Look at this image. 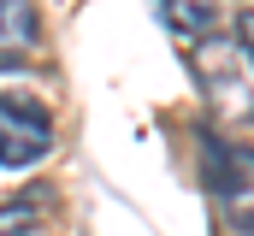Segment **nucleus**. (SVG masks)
I'll use <instances>...</instances> for the list:
<instances>
[{
	"instance_id": "obj_3",
	"label": "nucleus",
	"mask_w": 254,
	"mask_h": 236,
	"mask_svg": "<svg viewBox=\"0 0 254 236\" xmlns=\"http://www.w3.org/2000/svg\"><path fill=\"white\" fill-rule=\"evenodd\" d=\"M42 30H36V6L30 0H0V59L36 54Z\"/></svg>"
},
{
	"instance_id": "obj_1",
	"label": "nucleus",
	"mask_w": 254,
	"mask_h": 236,
	"mask_svg": "<svg viewBox=\"0 0 254 236\" xmlns=\"http://www.w3.org/2000/svg\"><path fill=\"white\" fill-rule=\"evenodd\" d=\"M54 148V113L36 89H0V172H30Z\"/></svg>"
},
{
	"instance_id": "obj_4",
	"label": "nucleus",
	"mask_w": 254,
	"mask_h": 236,
	"mask_svg": "<svg viewBox=\"0 0 254 236\" xmlns=\"http://www.w3.org/2000/svg\"><path fill=\"white\" fill-rule=\"evenodd\" d=\"M36 207H42V189H24L0 207V236H36Z\"/></svg>"
},
{
	"instance_id": "obj_5",
	"label": "nucleus",
	"mask_w": 254,
	"mask_h": 236,
	"mask_svg": "<svg viewBox=\"0 0 254 236\" xmlns=\"http://www.w3.org/2000/svg\"><path fill=\"white\" fill-rule=\"evenodd\" d=\"M201 83H207L213 95H225V65H213ZM231 89H237V95H249V54H237V59H231Z\"/></svg>"
},
{
	"instance_id": "obj_2",
	"label": "nucleus",
	"mask_w": 254,
	"mask_h": 236,
	"mask_svg": "<svg viewBox=\"0 0 254 236\" xmlns=\"http://www.w3.org/2000/svg\"><path fill=\"white\" fill-rule=\"evenodd\" d=\"M201 177H207V189L219 195V201H249V154L243 148H231L213 124L201 130Z\"/></svg>"
}]
</instances>
